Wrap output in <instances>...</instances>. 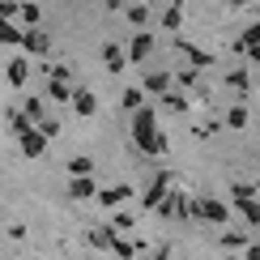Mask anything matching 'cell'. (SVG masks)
<instances>
[{
    "instance_id": "18",
    "label": "cell",
    "mask_w": 260,
    "mask_h": 260,
    "mask_svg": "<svg viewBox=\"0 0 260 260\" xmlns=\"http://www.w3.org/2000/svg\"><path fill=\"white\" fill-rule=\"evenodd\" d=\"M162 30H171V35L183 30V0H171V5L162 9Z\"/></svg>"
},
{
    "instance_id": "37",
    "label": "cell",
    "mask_w": 260,
    "mask_h": 260,
    "mask_svg": "<svg viewBox=\"0 0 260 260\" xmlns=\"http://www.w3.org/2000/svg\"><path fill=\"white\" fill-rule=\"evenodd\" d=\"M0 17H17V0H0Z\"/></svg>"
},
{
    "instance_id": "30",
    "label": "cell",
    "mask_w": 260,
    "mask_h": 260,
    "mask_svg": "<svg viewBox=\"0 0 260 260\" xmlns=\"http://www.w3.org/2000/svg\"><path fill=\"white\" fill-rule=\"evenodd\" d=\"M171 81H175V85H183V90H192V85L201 81V69H192V64H188V69H179V73H171Z\"/></svg>"
},
{
    "instance_id": "14",
    "label": "cell",
    "mask_w": 260,
    "mask_h": 260,
    "mask_svg": "<svg viewBox=\"0 0 260 260\" xmlns=\"http://www.w3.org/2000/svg\"><path fill=\"white\" fill-rule=\"evenodd\" d=\"M158 99H162V107H167L171 115H183V111L192 107V94H188V90H175V85H171L167 94H158Z\"/></svg>"
},
{
    "instance_id": "31",
    "label": "cell",
    "mask_w": 260,
    "mask_h": 260,
    "mask_svg": "<svg viewBox=\"0 0 260 260\" xmlns=\"http://www.w3.org/2000/svg\"><path fill=\"white\" fill-rule=\"evenodd\" d=\"M111 226H115V231H133V226H137V213H133V209H120V205H115V222H111Z\"/></svg>"
},
{
    "instance_id": "35",
    "label": "cell",
    "mask_w": 260,
    "mask_h": 260,
    "mask_svg": "<svg viewBox=\"0 0 260 260\" xmlns=\"http://www.w3.org/2000/svg\"><path fill=\"white\" fill-rule=\"evenodd\" d=\"M243 43H247V47H252V43H260V21H252V26H247L243 30V35H239Z\"/></svg>"
},
{
    "instance_id": "4",
    "label": "cell",
    "mask_w": 260,
    "mask_h": 260,
    "mask_svg": "<svg viewBox=\"0 0 260 260\" xmlns=\"http://www.w3.org/2000/svg\"><path fill=\"white\" fill-rule=\"evenodd\" d=\"M154 213H162V218H179V222H188L192 218V197H183V192H171L167 188V197L158 201V209Z\"/></svg>"
},
{
    "instance_id": "3",
    "label": "cell",
    "mask_w": 260,
    "mask_h": 260,
    "mask_svg": "<svg viewBox=\"0 0 260 260\" xmlns=\"http://www.w3.org/2000/svg\"><path fill=\"white\" fill-rule=\"evenodd\" d=\"M17 47L26 51L30 60H47V56H51V35H47V30H39V26H26Z\"/></svg>"
},
{
    "instance_id": "24",
    "label": "cell",
    "mask_w": 260,
    "mask_h": 260,
    "mask_svg": "<svg viewBox=\"0 0 260 260\" xmlns=\"http://www.w3.org/2000/svg\"><path fill=\"white\" fill-rule=\"evenodd\" d=\"M69 94H73V81H64V77H51L47 81V99L51 103H69Z\"/></svg>"
},
{
    "instance_id": "28",
    "label": "cell",
    "mask_w": 260,
    "mask_h": 260,
    "mask_svg": "<svg viewBox=\"0 0 260 260\" xmlns=\"http://www.w3.org/2000/svg\"><path fill=\"white\" fill-rule=\"evenodd\" d=\"M64 171H69V179H73V175H94L99 167H94V158L77 154V158H69V167H64Z\"/></svg>"
},
{
    "instance_id": "17",
    "label": "cell",
    "mask_w": 260,
    "mask_h": 260,
    "mask_svg": "<svg viewBox=\"0 0 260 260\" xmlns=\"http://www.w3.org/2000/svg\"><path fill=\"white\" fill-rule=\"evenodd\" d=\"M137 252H141V243H137V239H128L124 231H115V239H111V256H115V260H133Z\"/></svg>"
},
{
    "instance_id": "5",
    "label": "cell",
    "mask_w": 260,
    "mask_h": 260,
    "mask_svg": "<svg viewBox=\"0 0 260 260\" xmlns=\"http://www.w3.org/2000/svg\"><path fill=\"white\" fill-rule=\"evenodd\" d=\"M149 51H154V35L141 26L137 35H133V43L124 47V56H128V64H145V60H149Z\"/></svg>"
},
{
    "instance_id": "26",
    "label": "cell",
    "mask_w": 260,
    "mask_h": 260,
    "mask_svg": "<svg viewBox=\"0 0 260 260\" xmlns=\"http://www.w3.org/2000/svg\"><path fill=\"white\" fill-rule=\"evenodd\" d=\"M226 128H231V133H243L247 128V107L243 103H235L231 111H226Z\"/></svg>"
},
{
    "instance_id": "21",
    "label": "cell",
    "mask_w": 260,
    "mask_h": 260,
    "mask_svg": "<svg viewBox=\"0 0 260 260\" xmlns=\"http://www.w3.org/2000/svg\"><path fill=\"white\" fill-rule=\"evenodd\" d=\"M21 30H26V26H17L13 17H0V47H17V43H21Z\"/></svg>"
},
{
    "instance_id": "42",
    "label": "cell",
    "mask_w": 260,
    "mask_h": 260,
    "mask_svg": "<svg viewBox=\"0 0 260 260\" xmlns=\"http://www.w3.org/2000/svg\"><path fill=\"white\" fill-rule=\"evenodd\" d=\"M222 260H239V252H226V256H222Z\"/></svg>"
},
{
    "instance_id": "6",
    "label": "cell",
    "mask_w": 260,
    "mask_h": 260,
    "mask_svg": "<svg viewBox=\"0 0 260 260\" xmlns=\"http://www.w3.org/2000/svg\"><path fill=\"white\" fill-rule=\"evenodd\" d=\"M30 69H35V64H30V56L5 60V77H9V85H13V90H26V85H30Z\"/></svg>"
},
{
    "instance_id": "16",
    "label": "cell",
    "mask_w": 260,
    "mask_h": 260,
    "mask_svg": "<svg viewBox=\"0 0 260 260\" xmlns=\"http://www.w3.org/2000/svg\"><path fill=\"white\" fill-rule=\"evenodd\" d=\"M103 69L107 73H124L128 69V56H124L120 43H107V47H103Z\"/></svg>"
},
{
    "instance_id": "20",
    "label": "cell",
    "mask_w": 260,
    "mask_h": 260,
    "mask_svg": "<svg viewBox=\"0 0 260 260\" xmlns=\"http://www.w3.org/2000/svg\"><path fill=\"white\" fill-rule=\"evenodd\" d=\"M124 13H128V26H133V30L149 26V5H145V0H128V5H124Z\"/></svg>"
},
{
    "instance_id": "15",
    "label": "cell",
    "mask_w": 260,
    "mask_h": 260,
    "mask_svg": "<svg viewBox=\"0 0 260 260\" xmlns=\"http://www.w3.org/2000/svg\"><path fill=\"white\" fill-rule=\"evenodd\" d=\"M226 85H231L239 99H247V90H252V73H247V64H235V69L226 73Z\"/></svg>"
},
{
    "instance_id": "34",
    "label": "cell",
    "mask_w": 260,
    "mask_h": 260,
    "mask_svg": "<svg viewBox=\"0 0 260 260\" xmlns=\"http://www.w3.org/2000/svg\"><path fill=\"white\" fill-rule=\"evenodd\" d=\"M243 197H256L252 183H231V201H243Z\"/></svg>"
},
{
    "instance_id": "27",
    "label": "cell",
    "mask_w": 260,
    "mask_h": 260,
    "mask_svg": "<svg viewBox=\"0 0 260 260\" xmlns=\"http://www.w3.org/2000/svg\"><path fill=\"white\" fill-rule=\"evenodd\" d=\"M5 124H9V133H13V137H21V133L30 128V120L21 115V107H9V111H5Z\"/></svg>"
},
{
    "instance_id": "33",
    "label": "cell",
    "mask_w": 260,
    "mask_h": 260,
    "mask_svg": "<svg viewBox=\"0 0 260 260\" xmlns=\"http://www.w3.org/2000/svg\"><path fill=\"white\" fill-rule=\"evenodd\" d=\"M222 247H226V252H243V247H247V235H222Z\"/></svg>"
},
{
    "instance_id": "43",
    "label": "cell",
    "mask_w": 260,
    "mask_h": 260,
    "mask_svg": "<svg viewBox=\"0 0 260 260\" xmlns=\"http://www.w3.org/2000/svg\"><path fill=\"white\" fill-rule=\"evenodd\" d=\"M252 188H256V197H260V183H252Z\"/></svg>"
},
{
    "instance_id": "32",
    "label": "cell",
    "mask_w": 260,
    "mask_h": 260,
    "mask_svg": "<svg viewBox=\"0 0 260 260\" xmlns=\"http://www.w3.org/2000/svg\"><path fill=\"white\" fill-rule=\"evenodd\" d=\"M39 133L51 141V137H60V133H64V124H60V120H51V115H43V120H39Z\"/></svg>"
},
{
    "instance_id": "13",
    "label": "cell",
    "mask_w": 260,
    "mask_h": 260,
    "mask_svg": "<svg viewBox=\"0 0 260 260\" xmlns=\"http://www.w3.org/2000/svg\"><path fill=\"white\" fill-rule=\"evenodd\" d=\"M94 201H99L103 209H115V205L133 201V188H128V183H120V188H99V192H94Z\"/></svg>"
},
{
    "instance_id": "36",
    "label": "cell",
    "mask_w": 260,
    "mask_h": 260,
    "mask_svg": "<svg viewBox=\"0 0 260 260\" xmlns=\"http://www.w3.org/2000/svg\"><path fill=\"white\" fill-rule=\"evenodd\" d=\"M218 133H222V124H218V120H209V124H201V128H197V137H218Z\"/></svg>"
},
{
    "instance_id": "1",
    "label": "cell",
    "mask_w": 260,
    "mask_h": 260,
    "mask_svg": "<svg viewBox=\"0 0 260 260\" xmlns=\"http://www.w3.org/2000/svg\"><path fill=\"white\" fill-rule=\"evenodd\" d=\"M133 145H137L145 158H162V154L171 149L167 133H158V111H154V107H145V103L133 111Z\"/></svg>"
},
{
    "instance_id": "7",
    "label": "cell",
    "mask_w": 260,
    "mask_h": 260,
    "mask_svg": "<svg viewBox=\"0 0 260 260\" xmlns=\"http://www.w3.org/2000/svg\"><path fill=\"white\" fill-rule=\"evenodd\" d=\"M175 51H179V56L192 64V69H209V64H213V51H205V47H192V43L183 39V35H175Z\"/></svg>"
},
{
    "instance_id": "2",
    "label": "cell",
    "mask_w": 260,
    "mask_h": 260,
    "mask_svg": "<svg viewBox=\"0 0 260 260\" xmlns=\"http://www.w3.org/2000/svg\"><path fill=\"white\" fill-rule=\"evenodd\" d=\"M192 218H201L209 226H226L231 222V205L218 197H192Z\"/></svg>"
},
{
    "instance_id": "29",
    "label": "cell",
    "mask_w": 260,
    "mask_h": 260,
    "mask_svg": "<svg viewBox=\"0 0 260 260\" xmlns=\"http://www.w3.org/2000/svg\"><path fill=\"white\" fill-rule=\"evenodd\" d=\"M141 103H145V90H141V85H128V90L120 94V107H124V111H137Z\"/></svg>"
},
{
    "instance_id": "25",
    "label": "cell",
    "mask_w": 260,
    "mask_h": 260,
    "mask_svg": "<svg viewBox=\"0 0 260 260\" xmlns=\"http://www.w3.org/2000/svg\"><path fill=\"white\" fill-rule=\"evenodd\" d=\"M21 115H26V120H30V124H39V120H43V115H47V103H43V99H35V94H30V99H26V103H21Z\"/></svg>"
},
{
    "instance_id": "19",
    "label": "cell",
    "mask_w": 260,
    "mask_h": 260,
    "mask_svg": "<svg viewBox=\"0 0 260 260\" xmlns=\"http://www.w3.org/2000/svg\"><path fill=\"white\" fill-rule=\"evenodd\" d=\"M111 239H115V226H94V231L85 235V243H90L94 252H111Z\"/></svg>"
},
{
    "instance_id": "41",
    "label": "cell",
    "mask_w": 260,
    "mask_h": 260,
    "mask_svg": "<svg viewBox=\"0 0 260 260\" xmlns=\"http://www.w3.org/2000/svg\"><path fill=\"white\" fill-rule=\"evenodd\" d=\"M226 5H231V9H243V5H247V0H226Z\"/></svg>"
},
{
    "instance_id": "39",
    "label": "cell",
    "mask_w": 260,
    "mask_h": 260,
    "mask_svg": "<svg viewBox=\"0 0 260 260\" xmlns=\"http://www.w3.org/2000/svg\"><path fill=\"white\" fill-rule=\"evenodd\" d=\"M243 56H247V64H260V43H252V47H247Z\"/></svg>"
},
{
    "instance_id": "23",
    "label": "cell",
    "mask_w": 260,
    "mask_h": 260,
    "mask_svg": "<svg viewBox=\"0 0 260 260\" xmlns=\"http://www.w3.org/2000/svg\"><path fill=\"white\" fill-rule=\"evenodd\" d=\"M17 17H21V26H39V21H43L39 0H21V5H17Z\"/></svg>"
},
{
    "instance_id": "10",
    "label": "cell",
    "mask_w": 260,
    "mask_h": 260,
    "mask_svg": "<svg viewBox=\"0 0 260 260\" xmlns=\"http://www.w3.org/2000/svg\"><path fill=\"white\" fill-rule=\"evenodd\" d=\"M69 103H73V111H77L81 120L99 115V94H94V90H73V94H69Z\"/></svg>"
},
{
    "instance_id": "22",
    "label": "cell",
    "mask_w": 260,
    "mask_h": 260,
    "mask_svg": "<svg viewBox=\"0 0 260 260\" xmlns=\"http://www.w3.org/2000/svg\"><path fill=\"white\" fill-rule=\"evenodd\" d=\"M235 209L243 213V222H247V226H260V197H243V201H235Z\"/></svg>"
},
{
    "instance_id": "38",
    "label": "cell",
    "mask_w": 260,
    "mask_h": 260,
    "mask_svg": "<svg viewBox=\"0 0 260 260\" xmlns=\"http://www.w3.org/2000/svg\"><path fill=\"white\" fill-rule=\"evenodd\" d=\"M149 260H171V247H167V243H158L154 252H149Z\"/></svg>"
},
{
    "instance_id": "12",
    "label": "cell",
    "mask_w": 260,
    "mask_h": 260,
    "mask_svg": "<svg viewBox=\"0 0 260 260\" xmlns=\"http://www.w3.org/2000/svg\"><path fill=\"white\" fill-rule=\"evenodd\" d=\"M94 192H99V179H94V175H73L69 201H94Z\"/></svg>"
},
{
    "instance_id": "11",
    "label": "cell",
    "mask_w": 260,
    "mask_h": 260,
    "mask_svg": "<svg viewBox=\"0 0 260 260\" xmlns=\"http://www.w3.org/2000/svg\"><path fill=\"white\" fill-rule=\"evenodd\" d=\"M167 188H171V171H158L154 183L145 188V197H141V205H145V209H158V201L167 197Z\"/></svg>"
},
{
    "instance_id": "8",
    "label": "cell",
    "mask_w": 260,
    "mask_h": 260,
    "mask_svg": "<svg viewBox=\"0 0 260 260\" xmlns=\"http://www.w3.org/2000/svg\"><path fill=\"white\" fill-rule=\"evenodd\" d=\"M171 85H175V81H171V73H167V69H149V73H145V81H141V90H145V99H158V94H167Z\"/></svg>"
},
{
    "instance_id": "9",
    "label": "cell",
    "mask_w": 260,
    "mask_h": 260,
    "mask_svg": "<svg viewBox=\"0 0 260 260\" xmlns=\"http://www.w3.org/2000/svg\"><path fill=\"white\" fill-rule=\"evenodd\" d=\"M17 145H21V154H26V158H43V149H47V137L39 133V124H30L26 133L17 137Z\"/></svg>"
},
{
    "instance_id": "40",
    "label": "cell",
    "mask_w": 260,
    "mask_h": 260,
    "mask_svg": "<svg viewBox=\"0 0 260 260\" xmlns=\"http://www.w3.org/2000/svg\"><path fill=\"white\" fill-rule=\"evenodd\" d=\"M124 5H128V0H103V9H107V13H120Z\"/></svg>"
}]
</instances>
